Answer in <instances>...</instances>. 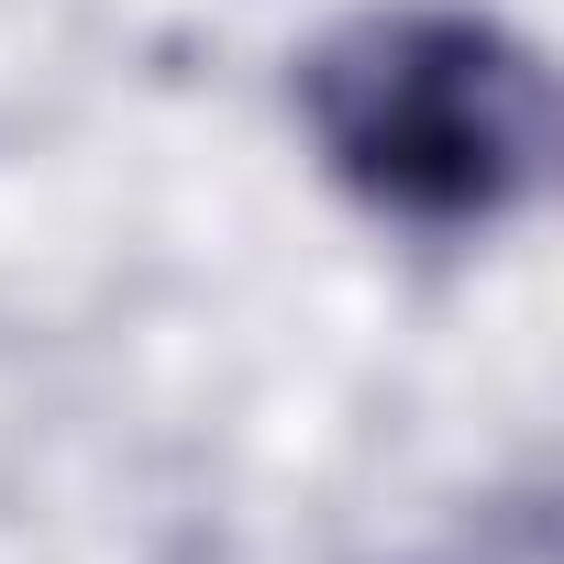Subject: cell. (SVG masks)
Instances as JSON below:
<instances>
[{"instance_id":"6da1fadb","label":"cell","mask_w":564,"mask_h":564,"mask_svg":"<svg viewBox=\"0 0 564 564\" xmlns=\"http://www.w3.org/2000/svg\"><path fill=\"white\" fill-rule=\"evenodd\" d=\"M322 166L421 232H476L542 188L553 155V89L542 56L454 0H388L333 23L289 78Z\"/></svg>"}]
</instances>
